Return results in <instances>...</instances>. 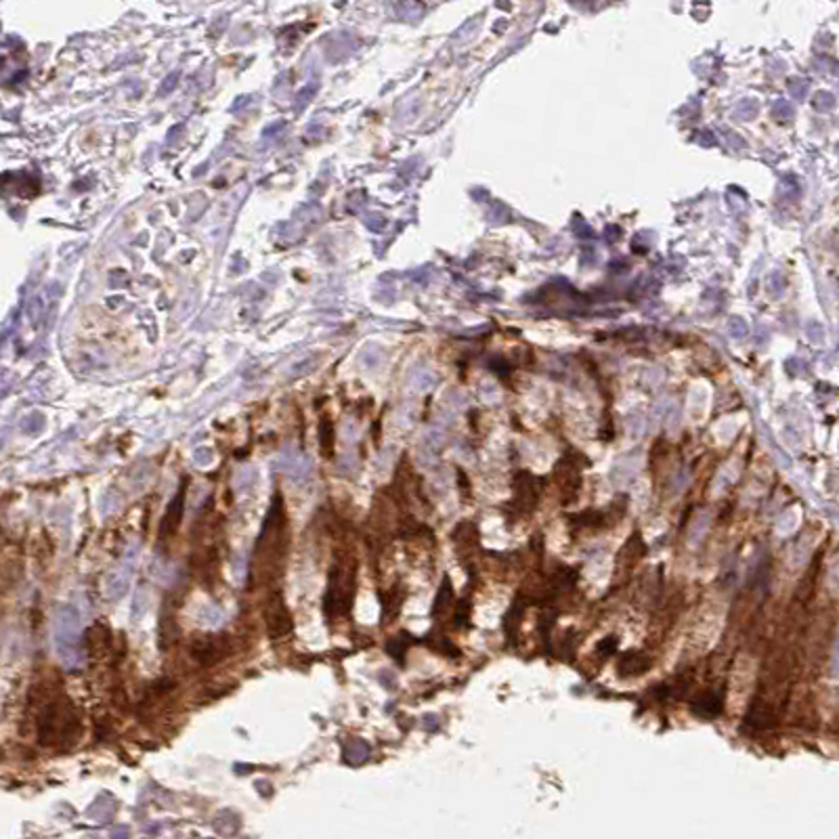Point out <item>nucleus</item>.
Masks as SVG:
<instances>
[{"mask_svg": "<svg viewBox=\"0 0 839 839\" xmlns=\"http://www.w3.org/2000/svg\"><path fill=\"white\" fill-rule=\"evenodd\" d=\"M285 555H288V517L278 496L256 539L254 567L260 571V575L267 582H271L274 577H278Z\"/></svg>", "mask_w": 839, "mask_h": 839, "instance_id": "obj_1", "label": "nucleus"}, {"mask_svg": "<svg viewBox=\"0 0 839 839\" xmlns=\"http://www.w3.org/2000/svg\"><path fill=\"white\" fill-rule=\"evenodd\" d=\"M38 743L49 747L55 743H74L80 737V717L67 697H55L38 714Z\"/></svg>", "mask_w": 839, "mask_h": 839, "instance_id": "obj_2", "label": "nucleus"}, {"mask_svg": "<svg viewBox=\"0 0 839 839\" xmlns=\"http://www.w3.org/2000/svg\"><path fill=\"white\" fill-rule=\"evenodd\" d=\"M357 560L351 552H341L330 569V586L326 596L328 615H348L355 600Z\"/></svg>", "mask_w": 839, "mask_h": 839, "instance_id": "obj_3", "label": "nucleus"}, {"mask_svg": "<svg viewBox=\"0 0 839 839\" xmlns=\"http://www.w3.org/2000/svg\"><path fill=\"white\" fill-rule=\"evenodd\" d=\"M263 618H265V623H267V634H269L271 640H281V638L290 636L292 630H294L292 615L288 611V605H285L280 590H274L267 596Z\"/></svg>", "mask_w": 839, "mask_h": 839, "instance_id": "obj_4", "label": "nucleus"}, {"mask_svg": "<svg viewBox=\"0 0 839 839\" xmlns=\"http://www.w3.org/2000/svg\"><path fill=\"white\" fill-rule=\"evenodd\" d=\"M229 653V643H227V636H200L195 640H191L189 645V654L195 663H200L202 668H211V665H217L218 661H223Z\"/></svg>", "mask_w": 839, "mask_h": 839, "instance_id": "obj_5", "label": "nucleus"}, {"mask_svg": "<svg viewBox=\"0 0 839 839\" xmlns=\"http://www.w3.org/2000/svg\"><path fill=\"white\" fill-rule=\"evenodd\" d=\"M183 510H186V490H181L177 494V498L173 499V504L168 506V510L162 519V525H160V542L175 537V533L179 531L181 521H183Z\"/></svg>", "mask_w": 839, "mask_h": 839, "instance_id": "obj_6", "label": "nucleus"}, {"mask_svg": "<svg viewBox=\"0 0 839 839\" xmlns=\"http://www.w3.org/2000/svg\"><path fill=\"white\" fill-rule=\"evenodd\" d=\"M85 649L91 659L99 657V654H105L112 649V632H110L107 623H94L93 627L87 630Z\"/></svg>", "mask_w": 839, "mask_h": 839, "instance_id": "obj_7", "label": "nucleus"}, {"mask_svg": "<svg viewBox=\"0 0 839 839\" xmlns=\"http://www.w3.org/2000/svg\"><path fill=\"white\" fill-rule=\"evenodd\" d=\"M692 710L703 717H715L722 712V697L715 692H701L692 705Z\"/></svg>", "mask_w": 839, "mask_h": 839, "instance_id": "obj_8", "label": "nucleus"}, {"mask_svg": "<svg viewBox=\"0 0 839 839\" xmlns=\"http://www.w3.org/2000/svg\"><path fill=\"white\" fill-rule=\"evenodd\" d=\"M651 659L649 657H643V653H632L627 657H623L622 663H620V672L625 676H640L645 674L647 670H651Z\"/></svg>", "mask_w": 839, "mask_h": 839, "instance_id": "obj_9", "label": "nucleus"}, {"mask_svg": "<svg viewBox=\"0 0 839 839\" xmlns=\"http://www.w3.org/2000/svg\"><path fill=\"white\" fill-rule=\"evenodd\" d=\"M452 600H454V590H452V584H449V580L445 577V580H443V586H441V590H438V594H436L435 615H443V613L447 611V607L452 605Z\"/></svg>", "mask_w": 839, "mask_h": 839, "instance_id": "obj_10", "label": "nucleus"}, {"mask_svg": "<svg viewBox=\"0 0 839 839\" xmlns=\"http://www.w3.org/2000/svg\"><path fill=\"white\" fill-rule=\"evenodd\" d=\"M321 445H323V449L330 454V445H332V427H330V422H323V427H321Z\"/></svg>", "mask_w": 839, "mask_h": 839, "instance_id": "obj_11", "label": "nucleus"}, {"mask_svg": "<svg viewBox=\"0 0 839 839\" xmlns=\"http://www.w3.org/2000/svg\"><path fill=\"white\" fill-rule=\"evenodd\" d=\"M112 839H128V831H126L125 827H120V829H116L112 834Z\"/></svg>", "mask_w": 839, "mask_h": 839, "instance_id": "obj_12", "label": "nucleus"}]
</instances>
